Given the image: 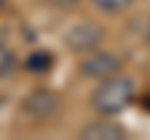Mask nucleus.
I'll return each mask as SVG.
<instances>
[{"mask_svg":"<svg viewBox=\"0 0 150 140\" xmlns=\"http://www.w3.org/2000/svg\"><path fill=\"white\" fill-rule=\"evenodd\" d=\"M133 98H135V83L130 75H123V70H120L115 75L100 80V85L90 95V105L100 115H118L133 103Z\"/></svg>","mask_w":150,"mask_h":140,"instance_id":"1","label":"nucleus"},{"mask_svg":"<svg viewBox=\"0 0 150 140\" xmlns=\"http://www.w3.org/2000/svg\"><path fill=\"white\" fill-rule=\"evenodd\" d=\"M123 70V58L115 53H105V50H90L85 58L78 63V73L88 80H105V78L115 75Z\"/></svg>","mask_w":150,"mask_h":140,"instance_id":"2","label":"nucleus"},{"mask_svg":"<svg viewBox=\"0 0 150 140\" xmlns=\"http://www.w3.org/2000/svg\"><path fill=\"white\" fill-rule=\"evenodd\" d=\"M23 110L35 120H53L60 113V95L50 88H35L23 98Z\"/></svg>","mask_w":150,"mask_h":140,"instance_id":"3","label":"nucleus"},{"mask_svg":"<svg viewBox=\"0 0 150 140\" xmlns=\"http://www.w3.org/2000/svg\"><path fill=\"white\" fill-rule=\"evenodd\" d=\"M103 40H105V28L93 20L78 23L65 33V45L75 53H90V50L100 48Z\"/></svg>","mask_w":150,"mask_h":140,"instance_id":"4","label":"nucleus"},{"mask_svg":"<svg viewBox=\"0 0 150 140\" xmlns=\"http://www.w3.org/2000/svg\"><path fill=\"white\" fill-rule=\"evenodd\" d=\"M83 140H125L128 138V130L118 123V120H93V123L83 125L80 130Z\"/></svg>","mask_w":150,"mask_h":140,"instance_id":"5","label":"nucleus"},{"mask_svg":"<svg viewBox=\"0 0 150 140\" xmlns=\"http://www.w3.org/2000/svg\"><path fill=\"white\" fill-rule=\"evenodd\" d=\"M25 68L30 73H35V75H45V73H50L55 68V55L50 50H35V53L28 55Z\"/></svg>","mask_w":150,"mask_h":140,"instance_id":"6","label":"nucleus"},{"mask_svg":"<svg viewBox=\"0 0 150 140\" xmlns=\"http://www.w3.org/2000/svg\"><path fill=\"white\" fill-rule=\"evenodd\" d=\"M15 68H18V58H15V53H13L8 45L0 43V78H8Z\"/></svg>","mask_w":150,"mask_h":140,"instance_id":"7","label":"nucleus"},{"mask_svg":"<svg viewBox=\"0 0 150 140\" xmlns=\"http://www.w3.org/2000/svg\"><path fill=\"white\" fill-rule=\"evenodd\" d=\"M90 3L95 8H100V10H105V13H120V10L133 5V0H90Z\"/></svg>","mask_w":150,"mask_h":140,"instance_id":"8","label":"nucleus"},{"mask_svg":"<svg viewBox=\"0 0 150 140\" xmlns=\"http://www.w3.org/2000/svg\"><path fill=\"white\" fill-rule=\"evenodd\" d=\"M50 8H58V10H75L80 5V0H45Z\"/></svg>","mask_w":150,"mask_h":140,"instance_id":"9","label":"nucleus"},{"mask_svg":"<svg viewBox=\"0 0 150 140\" xmlns=\"http://www.w3.org/2000/svg\"><path fill=\"white\" fill-rule=\"evenodd\" d=\"M143 108H145V110H148V113H150V93H148V95L143 98Z\"/></svg>","mask_w":150,"mask_h":140,"instance_id":"10","label":"nucleus"},{"mask_svg":"<svg viewBox=\"0 0 150 140\" xmlns=\"http://www.w3.org/2000/svg\"><path fill=\"white\" fill-rule=\"evenodd\" d=\"M5 3H8V0H0V8H5Z\"/></svg>","mask_w":150,"mask_h":140,"instance_id":"11","label":"nucleus"},{"mask_svg":"<svg viewBox=\"0 0 150 140\" xmlns=\"http://www.w3.org/2000/svg\"><path fill=\"white\" fill-rule=\"evenodd\" d=\"M148 43H150V30H148Z\"/></svg>","mask_w":150,"mask_h":140,"instance_id":"12","label":"nucleus"}]
</instances>
